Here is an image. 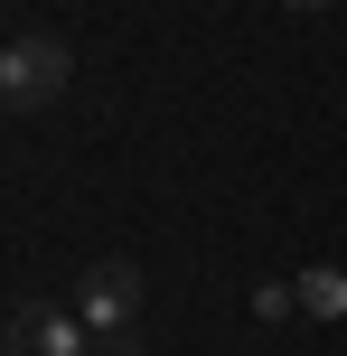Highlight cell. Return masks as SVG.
<instances>
[{"label": "cell", "mask_w": 347, "mask_h": 356, "mask_svg": "<svg viewBox=\"0 0 347 356\" xmlns=\"http://www.w3.org/2000/svg\"><path fill=\"white\" fill-rule=\"evenodd\" d=\"M300 309H310V319H347V272H338V263L300 272Z\"/></svg>", "instance_id": "cell-4"}, {"label": "cell", "mask_w": 347, "mask_h": 356, "mask_svg": "<svg viewBox=\"0 0 347 356\" xmlns=\"http://www.w3.org/2000/svg\"><path fill=\"white\" fill-rule=\"evenodd\" d=\"M75 319L94 328V338H113V328H131L141 319V272L113 253V263H94L85 282H75Z\"/></svg>", "instance_id": "cell-2"}, {"label": "cell", "mask_w": 347, "mask_h": 356, "mask_svg": "<svg viewBox=\"0 0 347 356\" xmlns=\"http://www.w3.org/2000/svg\"><path fill=\"white\" fill-rule=\"evenodd\" d=\"M0 356H94V328L75 319V300H66V309L38 300V309L10 319V347H0Z\"/></svg>", "instance_id": "cell-3"}, {"label": "cell", "mask_w": 347, "mask_h": 356, "mask_svg": "<svg viewBox=\"0 0 347 356\" xmlns=\"http://www.w3.org/2000/svg\"><path fill=\"white\" fill-rule=\"evenodd\" d=\"M282 10H329V0H282Z\"/></svg>", "instance_id": "cell-6"}, {"label": "cell", "mask_w": 347, "mask_h": 356, "mask_svg": "<svg viewBox=\"0 0 347 356\" xmlns=\"http://www.w3.org/2000/svg\"><path fill=\"white\" fill-rule=\"evenodd\" d=\"M94 356H141V328H113V338H94Z\"/></svg>", "instance_id": "cell-5"}, {"label": "cell", "mask_w": 347, "mask_h": 356, "mask_svg": "<svg viewBox=\"0 0 347 356\" xmlns=\"http://www.w3.org/2000/svg\"><path fill=\"white\" fill-rule=\"evenodd\" d=\"M66 75H75V56L56 47L47 29H29V38H10V47H0V104H19V113H47L56 94H66Z\"/></svg>", "instance_id": "cell-1"}]
</instances>
